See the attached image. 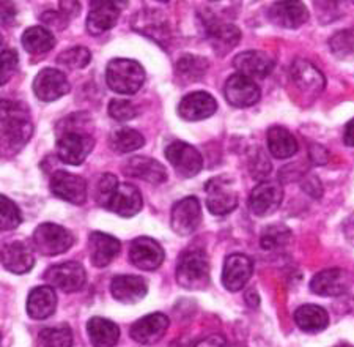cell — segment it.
<instances>
[{
	"label": "cell",
	"mask_w": 354,
	"mask_h": 347,
	"mask_svg": "<svg viewBox=\"0 0 354 347\" xmlns=\"http://www.w3.org/2000/svg\"><path fill=\"white\" fill-rule=\"evenodd\" d=\"M76 116L65 118L57 128V157L62 163L79 166L95 147V139L88 130L81 127V121H74Z\"/></svg>",
	"instance_id": "6da1fadb"
},
{
	"label": "cell",
	"mask_w": 354,
	"mask_h": 347,
	"mask_svg": "<svg viewBox=\"0 0 354 347\" xmlns=\"http://www.w3.org/2000/svg\"><path fill=\"white\" fill-rule=\"evenodd\" d=\"M30 112L27 106L16 101H2V145L3 153L16 152L32 138Z\"/></svg>",
	"instance_id": "7a4b0ae2"
},
{
	"label": "cell",
	"mask_w": 354,
	"mask_h": 347,
	"mask_svg": "<svg viewBox=\"0 0 354 347\" xmlns=\"http://www.w3.org/2000/svg\"><path fill=\"white\" fill-rule=\"evenodd\" d=\"M176 281L181 287L198 291L209 283V263L203 249L191 248L180 256L176 264Z\"/></svg>",
	"instance_id": "3957f363"
},
{
	"label": "cell",
	"mask_w": 354,
	"mask_h": 347,
	"mask_svg": "<svg viewBox=\"0 0 354 347\" xmlns=\"http://www.w3.org/2000/svg\"><path fill=\"white\" fill-rule=\"evenodd\" d=\"M106 81L115 94L133 95L145 82L144 66L131 59H112L106 68Z\"/></svg>",
	"instance_id": "277c9868"
},
{
	"label": "cell",
	"mask_w": 354,
	"mask_h": 347,
	"mask_svg": "<svg viewBox=\"0 0 354 347\" xmlns=\"http://www.w3.org/2000/svg\"><path fill=\"white\" fill-rule=\"evenodd\" d=\"M33 248L43 256H59L73 247L74 237L65 227L54 223L39 224L32 237Z\"/></svg>",
	"instance_id": "5b68a950"
},
{
	"label": "cell",
	"mask_w": 354,
	"mask_h": 347,
	"mask_svg": "<svg viewBox=\"0 0 354 347\" xmlns=\"http://www.w3.org/2000/svg\"><path fill=\"white\" fill-rule=\"evenodd\" d=\"M290 82L295 85L301 96H304L309 101H313L317 96L323 92L324 89V76L318 68L310 64L309 60L298 59L295 60L290 66Z\"/></svg>",
	"instance_id": "8992f818"
},
{
	"label": "cell",
	"mask_w": 354,
	"mask_h": 347,
	"mask_svg": "<svg viewBox=\"0 0 354 347\" xmlns=\"http://www.w3.org/2000/svg\"><path fill=\"white\" fill-rule=\"evenodd\" d=\"M207 207L213 215L224 216L232 213L238 206V193L233 185V180L219 175L207 181Z\"/></svg>",
	"instance_id": "52a82bcc"
},
{
	"label": "cell",
	"mask_w": 354,
	"mask_h": 347,
	"mask_svg": "<svg viewBox=\"0 0 354 347\" xmlns=\"http://www.w3.org/2000/svg\"><path fill=\"white\" fill-rule=\"evenodd\" d=\"M165 158L181 177H194L203 168V158L196 147L183 141H174L165 149Z\"/></svg>",
	"instance_id": "ba28073f"
},
{
	"label": "cell",
	"mask_w": 354,
	"mask_h": 347,
	"mask_svg": "<svg viewBox=\"0 0 354 347\" xmlns=\"http://www.w3.org/2000/svg\"><path fill=\"white\" fill-rule=\"evenodd\" d=\"M202 223V208L197 197L187 196L174 206L170 213V226L176 235L187 237L197 231Z\"/></svg>",
	"instance_id": "9c48e42d"
},
{
	"label": "cell",
	"mask_w": 354,
	"mask_h": 347,
	"mask_svg": "<svg viewBox=\"0 0 354 347\" xmlns=\"http://www.w3.org/2000/svg\"><path fill=\"white\" fill-rule=\"evenodd\" d=\"M50 193L62 201H66L74 206H81L87 199V184L81 175L66 172V170H55L50 177Z\"/></svg>",
	"instance_id": "30bf717a"
},
{
	"label": "cell",
	"mask_w": 354,
	"mask_h": 347,
	"mask_svg": "<svg viewBox=\"0 0 354 347\" xmlns=\"http://www.w3.org/2000/svg\"><path fill=\"white\" fill-rule=\"evenodd\" d=\"M164 258L162 247L151 237H137L129 247V260L140 270L153 272L159 269Z\"/></svg>",
	"instance_id": "8fae6325"
},
{
	"label": "cell",
	"mask_w": 354,
	"mask_h": 347,
	"mask_svg": "<svg viewBox=\"0 0 354 347\" xmlns=\"http://www.w3.org/2000/svg\"><path fill=\"white\" fill-rule=\"evenodd\" d=\"M282 199V185L274 180H263L250 193L249 207L257 216H270L281 207Z\"/></svg>",
	"instance_id": "7c38bea8"
},
{
	"label": "cell",
	"mask_w": 354,
	"mask_h": 347,
	"mask_svg": "<svg viewBox=\"0 0 354 347\" xmlns=\"http://www.w3.org/2000/svg\"><path fill=\"white\" fill-rule=\"evenodd\" d=\"M44 278L50 286L60 289L66 294L81 291L85 281H87L84 267L79 263H64L50 267L46 272Z\"/></svg>",
	"instance_id": "4fadbf2b"
},
{
	"label": "cell",
	"mask_w": 354,
	"mask_h": 347,
	"mask_svg": "<svg viewBox=\"0 0 354 347\" xmlns=\"http://www.w3.org/2000/svg\"><path fill=\"white\" fill-rule=\"evenodd\" d=\"M70 89L66 76L55 68H44L33 79V94L46 103L62 98L70 92Z\"/></svg>",
	"instance_id": "5bb4252c"
},
{
	"label": "cell",
	"mask_w": 354,
	"mask_h": 347,
	"mask_svg": "<svg viewBox=\"0 0 354 347\" xmlns=\"http://www.w3.org/2000/svg\"><path fill=\"white\" fill-rule=\"evenodd\" d=\"M169 326L170 321L167 316L162 314V312H153V314L142 317V319L133 323V327L129 328V337L136 343L151 346L164 338Z\"/></svg>",
	"instance_id": "9a60e30c"
},
{
	"label": "cell",
	"mask_w": 354,
	"mask_h": 347,
	"mask_svg": "<svg viewBox=\"0 0 354 347\" xmlns=\"http://www.w3.org/2000/svg\"><path fill=\"white\" fill-rule=\"evenodd\" d=\"M254 272L252 259L244 254H230L222 269V284L227 291L238 292L248 284Z\"/></svg>",
	"instance_id": "2e32d148"
},
{
	"label": "cell",
	"mask_w": 354,
	"mask_h": 347,
	"mask_svg": "<svg viewBox=\"0 0 354 347\" xmlns=\"http://www.w3.org/2000/svg\"><path fill=\"white\" fill-rule=\"evenodd\" d=\"M224 95L228 103L235 107L254 106L260 100V87L254 79L243 75H233L227 79Z\"/></svg>",
	"instance_id": "e0dca14e"
},
{
	"label": "cell",
	"mask_w": 354,
	"mask_h": 347,
	"mask_svg": "<svg viewBox=\"0 0 354 347\" xmlns=\"http://www.w3.org/2000/svg\"><path fill=\"white\" fill-rule=\"evenodd\" d=\"M218 109V103L208 92L187 94L178 105V116L186 122L205 121Z\"/></svg>",
	"instance_id": "ac0fdd59"
},
{
	"label": "cell",
	"mask_w": 354,
	"mask_h": 347,
	"mask_svg": "<svg viewBox=\"0 0 354 347\" xmlns=\"http://www.w3.org/2000/svg\"><path fill=\"white\" fill-rule=\"evenodd\" d=\"M233 66L239 75L250 79H263L271 75L274 68V59L263 51H245L238 54L233 60Z\"/></svg>",
	"instance_id": "d6986e66"
},
{
	"label": "cell",
	"mask_w": 354,
	"mask_h": 347,
	"mask_svg": "<svg viewBox=\"0 0 354 347\" xmlns=\"http://www.w3.org/2000/svg\"><path fill=\"white\" fill-rule=\"evenodd\" d=\"M118 2L111 0H96L91 2V10L87 16V30L91 35H101L112 27H115L120 18Z\"/></svg>",
	"instance_id": "ffe728a7"
},
{
	"label": "cell",
	"mask_w": 354,
	"mask_h": 347,
	"mask_svg": "<svg viewBox=\"0 0 354 347\" xmlns=\"http://www.w3.org/2000/svg\"><path fill=\"white\" fill-rule=\"evenodd\" d=\"M118 238L113 235L104 234V232L95 231L88 235V251H90V260L91 264L98 269L109 265L113 259L117 258L120 253Z\"/></svg>",
	"instance_id": "44dd1931"
},
{
	"label": "cell",
	"mask_w": 354,
	"mask_h": 347,
	"mask_svg": "<svg viewBox=\"0 0 354 347\" xmlns=\"http://www.w3.org/2000/svg\"><path fill=\"white\" fill-rule=\"evenodd\" d=\"M111 292L120 303L134 305L147 297L148 286L142 276L118 275L111 283Z\"/></svg>",
	"instance_id": "7402d4cb"
},
{
	"label": "cell",
	"mask_w": 354,
	"mask_h": 347,
	"mask_svg": "<svg viewBox=\"0 0 354 347\" xmlns=\"http://www.w3.org/2000/svg\"><path fill=\"white\" fill-rule=\"evenodd\" d=\"M142 207H144V199H142L139 188L131 184H120L106 210L123 216V218H131L139 213Z\"/></svg>",
	"instance_id": "603a6c76"
},
{
	"label": "cell",
	"mask_w": 354,
	"mask_h": 347,
	"mask_svg": "<svg viewBox=\"0 0 354 347\" xmlns=\"http://www.w3.org/2000/svg\"><path fill=\"white\" fill-rule=\"evenodd\" d=\"M268 13L274 24L285 28H298L309 21V10L302 2H276Z\"/></svg>",
	"instance_id": "cb8c5ba5"
},
{
	"label": "cell",
	"mask_w": 354,
	"mask_h": 347,
	"mask_svg": "<svg viewBox=\"0 0 354 347\" xmlns=\"http://www.w3.org/2000/svg\"><path fill=\"white\" fill-rule=\"evenodd\" d=\"M124 174L145 180L148 184L161 185L167 180V170L161 163L150 157H133L124 164Z\"/></svg>",
	"instance_id": "d4e9b609"
},
{
	"label": "cell",
	"mask_w": 354,
	"mask_h": 347,
	"mask_svg": "<svg viewBox=\"0 0 354 347\" xmlns=\"http://www.w3.org/2000/svg\"><path fill=\"white\" fill-rule=\"evenodd\" d=\"M313 294L322 297H339L348 289L346 273L342 269H328L317 273L310 281Z\"/></svg>",
	"instance_id": "484cf974"
},
{
	"label": "cell",
	"mask_w": 354,
	"mask_h": 347,
	"mask_svg": "<svg viewBox=\"0 0 354 347\" xmlns=\"http://www.w3.org/2000/svg\"><path fill=\"white\" fill-rule=\"evenodd\" d=\"M2 265L5 270L15 273V275H24L33 269L35 259H33L30 248L22 242H13L5 244L2 249Z\"/></svg>",
	"instance_id": "4316f807"
},
{
	"label": "cell",
	"mask_w": 354,
	"mask_h": 347,
	"mask_svg": "<svg viewBox=\"0 0 354 347\" xmlns=\"http://www.w3.org/2000/svg\"><path fill=\"white\" fill-rule=\"evenodd\" d=\"M57 295L53 286H38L28 294L27 312L32 319H48L55 312Z\"/></svg>",
	"instance_id": "83f0119b"
},
{
	"label": "cell",
	"mask_w": 354,
	"mask_h": 347,
	"mask_svg": "<svg viewBox=\"0 0 354 347\" xmlns=\"http://www.w3.org/2000/svg\"><path fill=\"white\" fill-rule=\"evenodd\" d=\"M87 333L93 347H113L120 339L117 323L104 317H91L87 322Z\"/></svg>",
	"instance_id": "f1b7e54d"
},
{
	"label": "cell",
	"mask_w": 354,
	"mask_h": 347,
	"mask_svg": "<svg viewBox=\"0 0 354 347\" xmlns=\"http://www.w3.org/2000/svg\"><path fill=\"white\" fill-rule=\"evenodd\" d=\"M208 39L211 43V48L219 57L227 55L241 39V32L239 28L233 24H214L208 28Z\"/></svg>",
	"instance_id": "f546056e"
},
{
	"label": "cell",
	"mask_w": 354,
	"mask_h": 347,
	"mask_svg": "<svg viewBox=\"0 0 354 347\" xmlns=\"http://www.w3.org/2000/svg\"><path fill=\"white\" fill-rule=\"evenodd\" d=\"M266 142L270 153L277 160H285L298 152V141L283 127H272L268 130Z\"/></svg>",
	"instance_id": "4dcf8cb0"
},
{
	"label": "cell",
	"mask_w": 354,
	"mask_h": 347,
	"mask_svg": "<svg viewBox=\"0 0 354 347\" xmlns=\"http://www.w3.org/2000/svg\"><path fill=\"white\" fill-rule=\"evenodd\" d=\"M295 322L302 332L318 333L328 327L329 316L322 306L302 305L295 311Z\"/></svg>",
	"instance_id": "1f68e13d"
},
{
	"label": "cell",
	"mask_w": 354,
	"mask_h": 347,
	"mask_svg": "<svg viewBox=\"0 0 354 347\" xmlns=\"http://www.w3.org/2000/svg\"><path fill=\"white\" fill-rule=\"evenodd\" d=\"M22 46L32 55L49 53L55 46V37L44 27H30L22 35Z\"/></svg>",
	"instance_id": "d6a6232c"
},
{
	"label": "cell",
	"mask_w": 354,
	"mask_h": 347,
	"mask_svg": "<svg viewBox=\"0 0 354 347\" xmlns=\"http://www.w3.org/2000/svg\"><path fill=\"white\" fill-rule=\"evenodd\" d=\"M208 68H209V62L205 59V57L186 54L176 62L175 70H176V76H178L181 81L189 84L202 79L205 75H207Z\"/></svg>",
	"instance_id": "836d02e7"
},
{
	"label": "cell",
	"mask_w": 354,
	"mask_h": 347,
	"mask_svg": "<svg viewBox=\"0 0 354 347\" xmlns=\"http://www.w3.org/2000/svg\"><path fill=\"white\" fill-rule=\"evenodd\" d=\"M109 142L112 150L118 153H131L134 150H139L140 147H144L145 139L137 130L120 128L111 134Z\"/></svg>",
	"instance_id": "e575fe53"
},
{
	"label": "cell",
	"mask_w": 354,
	"mask_h": 347,
	"mask_svg": "<svg viewBox=\"0 0 354 347\" xmlns=\"http://www.w3.org/2000/svg\"><path fill=\"white\" fill-rule=\"evenodd\" d=\"M158 13H151V11H140L139 15H136L133 24H140L134 27L136 30L140 33H145V35H150L158 42H162V35H167V27H165V18H158Z\"/></svg>",
	"instance_id": "d590c367"
},
{
	"label": "cell",
	"mask_w": 354,
	"mask_h": 347,
	"mask_svg": "<svg viewBox=\"0 0 354 347\" xmlns=\"http://www.w3.org/2000/svg\"><path fill=\"white\" fill-rule=\"evenodd\" d=\"M38 347H71L73 332L68 326L44 328L38 335Z\"/></svg>",
	"instance_id": "8d00e7d4"
},
{
	"label": "cell",
	"mask_w": 354,
	"mask_h": 347,
	"mask_svg": "<svg viewBox=\"0 0 354 347\" xmlns=\"http://www.w3.org/2000/svg\"><path fill=\"white\" fill-rule=\"evenodd\" d=\"M291 240V232L285 226H270L261 234V247L266 251L281 249Z\"/></svg>",
	"instance_id": "74e56055"
},
{
	"label": "cell",
	"mask_w": 354,
	"mask_h": 347,
	"mask_svg": "<svg viewBox=\"0 0 354 347\" xmlns=\"http://www.w3.org/2000/svg\"><path fill=\"white\" fill-rule=\"evenodd\" d=\"M120 185L118 179L113 174H102L98 179L95 185V191H93V197L98 206L102 208H107L109 206L111 199L113 196V193L117 191V188Z\"/></svg>",
	"instance_id": "f35d334b"
},
{
	"label": "cell",
	"mask_w": 354,
	"mask_h": 347,
	"mask_svg": "<svg viewBox=\"0 0 354 347\" xmlns=\"http://www.w3.org/2000/svg\"><path fill=\"white\" fill-rule=\"evenodd\" d=\"M90 51L84 46H74L71 49H66L59 55V59H57V62H59L62 66L71 68V70H82V68L90 64Z\"/></svg>",
	"instance_id": "ab89813d"
},
{
	"label": "cell",
	"mask_w": 354,
	"mask_h": 347,
	"mask_svg": "<svg viewBox=\"0 0 354 347\" xmlns=\"http://www.w3.org/2000/svg\"><path fill=\"white\" fill-rule=\"evenodd\" d=\"M21 213L16 204L5 195L0 196V229L13 231L21 224Z\"/></svg>",
	"instance_id": "60d3db41"
},
{
	"label": "cell",
	"mask_w": 354,
	"mask_h": 347,
	"mask_svg": "<svg viewBox=\"0 0 354 347\" xmlns=\"http://www.w3.org/2000/svg\"><path fill=\"white\" fill-rule=\"evenodd\" d=\"M330 51L340 59L354 54V28H346V30L337 32L335 35L329 39Z\"/></svg>",
	"instance_id": "b9f144b4"
},
{
	"label": "cell",
	"mask_w": 354,
	"mask_h": 347,
	"mask_svg": "<svg viewBox=\"0 0 354 347\" xmlns=\"http://www.w3.org/2000/svg\"><path fill=\"white\" fill-rule=\"evenodd\" d=\"M109 116L115 118L117 122L133 121L137 116V107L128 100L113 98L109 103Z\"/></svg>",
	"instance_id": "7bdbcfd3"
},
{
	"label": "cell",
	"mask_w": 354,
	"mask_h": 347,
	"mask_svg": "<svg viewBox=\"0 0 354 347\" xmlns=\"http://www.w3.org/2000/svg\"><path fill=\"white\" fill-rule=\"evenodd\" d=\"M18 54L11 49H5L2 51V71H0V82L3 85L7 84L11 76L15 75L16 70H18Z\"/></svg>",
	"instance_id": "ee69618b"
},
{
	"label": "cell",
	"mask_w": 354,
	"mask_h": 347,
	"mask_svg": "<svg viewBox=\"0 0 354 347\" xmlns=\"http://www.w3.org/2000/svg\"><path fill=\"white\" fill-rule=\"evenodd\" d=\"M250 161H252V164H250V172H252L255 179H265L270 175L271 163L268 161V158L263 152L259 150V155L250 158Z\"/></svg>",
	"instance_id": "f6af8a7d"
},
{
	"label": "cell",
	"mask_w": 354,
	"mask_h": 347,
	"mask_svg": "<svg viewBox=\"0 0 354 347\" xmlns=\"http://www.w3.org/2000/svg\"><path fill=\"white\" fill-rule=\"evenodd\" d=\"M70 16L65 15L64 11H46L44 15H41V21L44 24H48L49 27L57 28V30H62V28H65L68 26V22H70Z\"/></svg>",
	"instance_id": "bcb514c9"
},
{
	"label": "cell",
	"mask_w": 354,
	"mask_h": 347,
	"mask_svg": "<svg viewBox=\"0 0 354 347\" xmlns=\"http://www.w3.org/2000/svg\"><path fill=\"white\" fill-rule=\"evenodd\" d=\"M194 347H225V338L222 335H209V337L200 339Z\"/></svg>",
	"instance_id": "7dc6e473"
},
{
	"label": "cell",
	"mask_w": 354,
	"mask_h": 347,
	"mask_svg": "<svg viewBox=\"0 0 354 347\" xmlns=\"http://www.w3.org/2000/svg\"><path fill=\"white\" fill-rule=\"evenodd\" d=\"M60 10L64 11L65 15L70 16V18H73V16H76L79 13V10H81V3L77 2H60Z\"/></svg>",
	"instance_id": "c3c4849f"
},
{
	"label": "cell",
	"mask_w": 354,
	"mask_h": 347,
	"mask_svg": "<svg viewBox=\"0 0 354 347\" xmlns=\"http://www.w3.org/2000/svg\"><path fill=\"white\" fill-rule=\"evenodd\" d=\"M344 141L348 147H354V118L346 123L345 133H344Z\"/></svg>",
	"instance_id": "681fc988"
},
{
	"label": "cell",
	"mask_w": 354,
	"mask_h": 347,
	"mask_svg": "<svg viewBox=\"0 0 354 347\" xmlns=\"http://www.w3.org/2000/svg\"><path fill=\"white\" fill-rule=\"evenodd\" d=\"M337 347H351V346H348V344H344V346H337Z\"/></svg>",
	"instance_id": "f907efd6"
}]
</instances>
